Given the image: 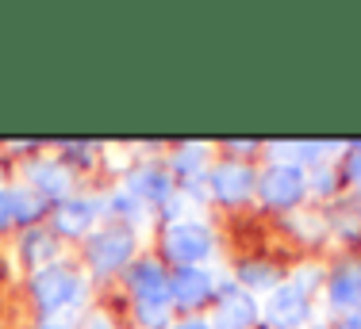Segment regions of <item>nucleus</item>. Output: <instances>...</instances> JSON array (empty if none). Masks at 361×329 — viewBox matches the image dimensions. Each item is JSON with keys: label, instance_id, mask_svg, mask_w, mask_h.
Instances as JSON below:
<instances>
[{"label": "nucleus", "instance_id": "7ed1b4c3", "mask_svg": "<svg viewBox=\"0 0 361 329\" xmlns=\"http://www.w3.org/2000/svg\"><path fill=\"white\" fill-rule=\"evenodd\" d=\"M265 322L269 329H300L307 322V299L296 288H277L265 302Z\"/></svg>", "mask_w": 361, "mask_h": 329}, {"label": "nucleus", "instance_id": "0eeeda50", "mask_svg": "<svg viewBox=\"0 0 361 329\" xmlns=\"http://www.w3.org/2000/svg\"><path fill=\"white\" fill-rule=\"evenodd\" d=\"M212 192L227 203H238L254 192V172L246 164H219V169H212Z\"/></svg>", "mask_w": 361, "mask_h": 329}, {"label": "nucleus", "instance_id": "f257e3e1", "mask_svg": "<svg viewBox=\"0 0 361 329\" xmlns=\"http://www.w3.org/2000/svg\"><path fill=\"white\" fill-rule=\"evenodd\" d=\"M35 299L42 302V307L54 314V310H70L77 299H81V280H77L73 272H66V268H42V272L35 276Z\"/></svg>", "mask_w": 361, "mask_h": 329}, {"label": "nucleus", "instance_id": "39448f33", "mask_svg": "<svg viewBox=\"0 0 361 329\" xmlns=\"http://www.w3.org/2000/svg\"><path fill=\"white\" fill-rule=\"evenodd\" d=\"M127 283H131V291L139 295L142 307H166V299H169V280H166V272H161V264L139 261L131 272H127Z\"/></svg>", "mask_w": 361, "mask_h": 329}, {"label": "nucleus", "instance_id": "ddd939ff", "mask_svg": "<svg viewBox=\"0 0 361 329\" xmlns=\"http://www.w3.org/2000/svg\"><path fill=\"white\" fill-rule=\"evenodd\" d=\"M331 302L334 307H357L361 302V276L354 268H342L331 283Z\"/></svg>", "mask_w": 361, "mask_h": 329}, {"label": "nucleus", "instance_id": "a211bd4d", "mask_svg": "<svg viewBox=\"0 0 361 329\" xmlns=\"http://www.w3.org/2000/svg\"><path fill=\"white\" fill-rule=\"evenodd\" d=\"M139 314H142V322H146V325H154V329L166 325V307H142Z\"/></svg>", "mask_w": 361, "mask_h": 329}, {"label": "nucleus", "instance_id": "9d476101", "mask_svg": "<svg viewBox=\"0 0 361 329\" xmlns=\"http://www.w3.org/2000/svg\"><path fill=\"white\" fill-rule=\"evenodd\" d=\"M92 219H97V203H89V199H66L54 214V226H58V233H89Z\"/></svg>", "mask_w": 361, "mask_h": 329}, {"label": "nucleus", "instance_id": "f3484780", "mask_svg": "<svg viewBox=\"0 0 361 329\" xmlns=\"http://www.w3.org/2000/svg\"><path fill=\"white\" fill-rule=\"evenodd\" d=\"M196 164H200V150H196V146H192V150H180L177 153V169L180 172H192Z\"/></svg>", "mask_w": 361, "mask_h": 329}, {"label": "nucleus", "instance_id": "412c9836", "mask_svg": "<svg viewBox=\"0 0 361 329\" xmlns=\"http://www.w3.org/2000/svg\"><path fill=\"white\" fill-rule=\"evenodd\" d=\"M338 329H361V314H350V318H346V322H342Z\"/></svg>", "mask_w": 361, "mask_h": 329}, {"label": "nucleus", "instance_id": "423d86ee", "mask_svg": "<svg viewBox=\"0 0 361 329\" xmlns=\"http://www.w3.org/2000/svg\"><path fill=\"white\" fill-rule=\"evenodd\" d=\"M89 257H92L97 268H119L127 257H131V233L119 230V226L97 233V238L89 241Z\"/></svg>", "mask_w": 361, "mask_h": 329}, {"label": "nucleus", "instance_id": "6e6552de", "mask_svg": "<svg viewBox=\"0 0 361 329\" xmlns=\"http://www.w3.org/2000/svg\"><path fill=\"white\" fill-rule=\"evenodd\" d=\"M169 295H173L180 307H196L212 295V276L196 272V268H180V272L169 280Z\"/></svg>", "mask_w": 361, "mask_h": 329}, {"label": "nucleus", "instance_id": "6ab92c4d", "mask_svg": "<svg viewBox=\"0 0 361 329\" xmlns=\"http://www.w3.org/2000/svg\"><path fill=\"white\" fill-rule=\"evenodd\" d=\"M8 222H12V195L0 192V230H4Z\"/></svg>", "mask_w": 361, "mask_h": 329}, {"label": "nucleus", "instance_id": "f03ea898", "mask_svg": "<svg viewBox=\"0 0 361 329\" xmlns=\"http://www.w3.org/2000/svg\"><path fill=\"white\" fill-rule=\"evenodd\" d=\"M166 253L177 264H196L212 253V233L200 222H173L166 230Z\"/></svg>", "mask_w": 361, "mask_h": 329}, {"label": "nucleus", "instance_id": "4468645a", "mask_svg": "<svg viewBox=\"0 0 361 329\" xmlns=\"http://www.w3.org/2000/svg\"><path fill=\"white\" fill-rule=\"evenodd\" d=\"M42 207H47V195H39L35 188H23V192L12 195V219L31 222V219H39V214H42Z\"/></svg>", "mask_w": 361, "mask_h": 329}, {"label": "nucleus", "instance_id": "20e7f679", "mask_svg": "<svg viewBox=\"0 0 361 329\" xmlns=\"http://www.w3.org/2000/svg\"><path fill=\"white\" fill-rule=\"evenodd\" d=\"M304 188H307V180L296 164H273L262 180V195H265V203H273V207L296 203V199L304 195Z\"/></svg>", "mask_w": 361, "mask_h": 329}, {"label": "nucleus", "instance_id": "4be33fe9", "mask_svg": "<svg viewBox=\"0 0 361 329\" xmlns=\"http://www.w3.org/2000/svg\"><path fill=\"white\" fill-rule=\"evenodd\" d=\"M177 329H212V325H204V322H185V325H177Z\"/></svg>", "mask_w": 361, "mask_h": 329}, {"label": "nucleus", "instance_id": "aec40b11", "mask_svg": "<svg viewBox=\"0 0 361 329\" xmlns=\"http://www.w3.org/2000/svg\"><path fill=\"white\" fill-rule=\"evenodd\" d=\"M350 176L361 184V146H357V153H354V161H350Z\"/></svg>", "mask_w": 361, "mask_h": 329}, {"label": "nucleus", "instance_id": "f8f14e48", "mask_svg": "<svg viewBox=\"0 0 361 329\" xmlns=\"http://www.w3.org/2000/svg\"><path fill=\"white\" fill-rule=\"evenodd\" d=\"M127 192H131L135 199H158V203H161V199L173 195V184H169L166 172H158V169H142L139 176H131Z\"/></svg>", "mask_w": 361, "mask_h": 329}, {"label": "nucleus", "instance_id": "9b49d317", "mask_svg": "<svg viewBox=\"0 0 361 329\" xmlns=\"http://www.w3.org/2000/svg\"><path fill=\"white\" fill-rule=\"evenodd\" d=\"M31 188H35L39 195H66L70 172H66L58 161H35L31 164Z\"/></svg>", "mask_w": 361, "mask_h": 329}, {"label": "nucleus", "instance_id": "1a4fd4ad", "mask_svg": "<svg viewBox=\"0 0 361 329\" xmlns=\"http://www.w3.org/2000/svg\"><path fill=\"white\" fill-rule=\"evenodd\" d=\"M254 318H257L254 299L243 295V291H231L216 310V329H246V325H254Z\"/></svg>", "mask_w": 361, "mask_h": 329}, {"label": "nucleus", "instance_id": "dca6fc26", "mask_svg": "<svg viewBox=\"0 0 361 329\" xmlns=\"http://www.w3.org/2000/svg\"><path fill=\"white\" fill-rule=\"evenodd\" d=\"M243 280L254 283V288H273V283H277V272L265 268V264H246L243 268Z\"/></svg>", "mask_w": 361, "mask_h": 329}, {"label": "nucleus", "instance_id": "2eb2a0df", "mask_svg": "<svg viewBox=\"0 0 361 329\" xmlns=\"http://www.w3.org/2000/svg\"><path fill=\"white\" fill-rule=\"evenodd\" d=\"M23 253H27V261L39 264V272H42V264L50 268V261H54V238H47V233H27Z\"/></svg>", "mask_w": 361, "mask_h": 329}]
</instances>
